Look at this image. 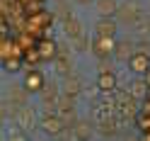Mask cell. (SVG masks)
<instances>
[{
  "label": "cell",
  "mask_w": 150,
  "mask_h": 141,
  "mask_svg": "<svg viewBox=\"0 0 150 141\" xmlns=\"http://www.w3.org/2000/svg\"><path fill=\"white\" fill-rule=\"evenodd\" d=\"M128 66H131V71L133 73H148V68H150V54H145V51H136L133 56H131V61H128Z\"/></svg>",
  "instance_id": "8992f818"
},
{
  "label": "cell",
  "mask_w": 150,
  "mask_h": 141,
  "mask_svg": "<svg viewBox=\"0 0 150 141\" xmlns=\"http://www.w3.org/2000/svg\"><path fill=\"white\" fill-rule=\"evenodd\" d=\"M5 97H10L15 105L22 107V105L29 102V90H27L24 85H22V88H15V85H12V88H7V95H5Z\"/></svg>",
  "instance_id": "7c38bea8"
},
{
  "label": "cell",
  "mask_w": 150,
  "mask_h": 141,
  "mask_svg": "<svg viewBox=\"0 0 150 141\" xmlns=\"http://www.w3.org/2000/svg\"><path fill=\"white\" fill-rule=\"evenodd\" d=\"M36 119H39L36 110L29 107V102H27V105L20 107V115H17V127H22V129H27V131H32V129L36 127Z\"/></svg>",
  "instance_id": "277c9868"
},
{
  "label": "cell",
  "mask_w": 150,
  "mask_h": 141,
  "mask_svg": "<svg viewBox=\"0 0 150 141\" xmlns=\"http://www.w3.org/2000/svg\"><path fill=\"white\" fill-rule=\"evenodd\" d=\"M41 102L46 107H58V97H61V88L56 83H44V88L39 90Z\"/></svg>",
  "instance_id": "5b68a950"
},
{
  "label": "cell",
  "mask_w": 150,
  "mask_h": 141,
  "mask_svg": "<svg viewBox=\"0 0 150 141\" xmlns=\"http://www.w3.org/2000/svg\"><path fill=\"white\" fill-rule=\"evenodd\" d=\"M148 88H150V85H148L145 78H136L133 83H128V92H131L133 97H138V100L148 95Z\"/></svg>",
  "instance_id": "2e32d148"
},
{
  "label": "cell",
  "mask_w": 150,
  "mask_h": 141,
  "mask_svg": "<svg viewBox=\"0 0 150 141\" xmlns=\"http://www.w3.org/2000/svg\"><path fill=\"white\" fill-rule=\"evenodd\" d=\"M73 49H75V51H87V37H85V34L75 37V39H73Z\"/></svg>",
  "instance_id": "603a6c76"
},
{
  "label": "cell",
  "mask_w": 150,
  "mask_h": 141,
  "mask_svg": "<svg viewBox=\"0 0 150 141\" xmlns=\"http://www.w3.org/2000/svg\"><path fill=\"white\" fill-rule=\"evenodd\" d=\"M116 22L111 20V17H99V22L95 24V29H97V34H102V37H116Z\"/></svg>",
  "instance_id": "30bf717a"
},
{
  "label": "cell",
  "mask_w": 150,
  "mask_h": 141,
  "mask_svg": "<svg viewBox=\"0 0 150 141\" xmlns=\"http://www.w3.org/2000/svg\"><path fill=\"white\" fill-rule=\"evenodd\" d=\"M145 100H150V88H148V95H145Z\"/></svg>",
  "instance_id": "f1b7e54d"
},
{
  "label": "cell",
  "mask_w": 150,
  "mask_h": 141,
  "mask_svg": "<svg viewBox=\"0 0 150 141\" xmlns=\"http://www.w3.org/2000/svg\"><path fill=\"white\" fill-rule=\"evenodd\" d=\"M145 80H148V85H150V68H148V73H145Z\"/></svg>",
  "instance_id": "83f0119b"
},
{
  "label": "cell",
  "mask_w": 150,
  "mask_h": 141,
  "mask_svg": "<svg viewBox=\"0 0 150 141\" xmlns=\"http://www.w3.org/2000/svg\"><path fill=\"white\" fill-rule=\"evenodd\" d=\"M75 136L78 139H90L92 136V122L78 119V124H75Z\"/></svg>",
  "instance_id": "ffe728a7"
},
{
  "label": "cell",
  "mask_w": 150,
  "mask_h": 141,
  "mask_svg": "<svg viewBox=\"0 0 150 141\" xmlns=\"http://www.w3.org/2000/svg\"><path fill=\"white\" fill-rule=\"evenodd\" d=\"M17 115H20V105H15L10 97H3V105H0V117L17 122Z\"/></svg>",
  "instance_id": "8fae6325"
},
{
  "label": "cell",
  "mask_w": 150,
  "mask_h": 141,
  "mask_svg": "<svg viewBox=\"0 0 150 141\" xmlns=\"http://www.w3.org/2000/svg\"><path fill=\"white\" fill-rule=\"evenodd\" d=\"M41 129H44V134L46 136H61L63 131H65V122L61 119V115L58 112H49L44 119H41Z\"/></svg>",
  "instance_id": "3957f363"
},
{
  "label": "cell",
  "mask_w": 150,
  "mask_h": 141,
  "mask_svg": "<svg viewBox=\"0 0 150 141\" xmlns=\"http://www.w3.org/2000/svg\"><path fill=\"white\" fill-rule=\"evenodd\" d=\"M140 20V3L138 0H126V3L119 5L116 10V22L121 24H133Z\"/></svg>",
  "instance_id": "6da1fadb"
},
{
  "label": "cell",
  "mask_w": 150,
  "mask_h": 141,
  "mask_svg": "<svg viewBox=\"0 0 150 141\" xmlns=\"http://www.w3.org/2000/svg\"><path fill=\"white\" fill-rule=\"evenodd\" d=\"M3 61H5V73H17V71H20V66H22L20 59H10V56L3 59Z\"/></svg>",
  "instance_id": "7402d4cb"
},
{
  "label": "cell",
  "mask_w": 150,
  "mask_h": 141,
  "mask_svg": "<svg viewBox=\"0 0 150 141\" xmlns=\"http://www.w3.org/2000/svg\"><path fill=\"white\" fill-rule=\"evenodd\" d=\"M143 112H145V115H150V100L145 102V107H143Z\"/></svg>",
  "instance_id": "d4e9b609"
},
{
  "label": "cell",
  "mask_w": 150,
  "mask_h": 141,
  "mask_svg": "<svg viewBox=\"0 0 150 141\" xmlns=\"http://www.w3.org/2000/svg\"><path fill=\"white\" fill-rule=\"evenodd\" d=\"M53 63H56V71H58L61 76H68L70 73V54H58L53 59Z\"/></svg>",
  "instance_id": "d6986e66"
},
{
  "label": "cell",
  "mask_w": 150,
  "mask_h": 141,
  "mask_svg": "<svg viewBox=\"0 0 150 141\" xmlns=\"http://www.w3.org/2000/svg\"><path fill=\"white\" fill-rule=\"evenodd\" d=\"M56 17H61V20H65V17H70V5H68V0H58V5H56V10H53Z\"/></svg>",
  "instance_id": "44dd1931"
},
{
  "label": "cell",
  "mask_w": 150,
  "mask_h": 141,
  "mask_svg": "<svg viewBox=\"0 0 150 141\" xmlns=\"http://www.w3.org/2000/svg\"><path fill=\"white\" fill-rule=\"evenodd\" d=\"M119 10V3L116 0H97V12L99 17H111V15H116Z\"/></svg>",
  "instance_id": "ac0fdd59"
},
{
  "label": "cell",
  "mask_w": 150,
  "mask_h": 141,
  "mask_svg": "<svg viewBox=\"0 0 150 141\" xmlns=\"http://www.w3.org/2000/svg\"><path fill=\"white\" fill-rule=\"evenodd\" d=\"M97 134H99V136H104V139H109V136H116V134H119V117L114 115V117L102 119L99 124H97Z\"/></svg>",
  "instance_id": "52a82bcc"
},
{
  "label": "cell",
  "mask_w": 150,
  "mask_h": 141,
  "mask_svg": "<svg viewBox=\"0 0 150 141\" xmlns=\"http://www.w3.org/2000/svg\"><path fill=\"white\" fill-rule=\"evenodd\" d=\"M80 90H82V80L78 76H73V73H68L63 80V92H68V95H75L78 97L80 95Z\"/></svg>",
  "instance_id": "4fadbf2b"
},
{
  "label": "cell",
  "mask_w": 150,
  "mask_h": 141,
  "mask_svg": "<svg viewBox=\"0 0 150 141\" xmlns=\"http://www.w3.org/2000/svg\"><path fill=\"white\" fill-rule=\"evenodd\" d=\"M90 49H92V54H95L97 59H111V54H114V49H116V42H114V37L95 34V39H92V44H90Z\"/></svg>",
  "instance_id": "7a4b0ae2"
},
{
  "label": "cell",
  "mask_w": 150,
  "mask_h": 141,
  "mask_svg": "<svg viewBox=\"0 0 150 141\" xmlns=\"http://www.w3.org/2000/svg\"><path fill=\"white\" fill-rule=\"evenodd\" d=\"M63 32H65V37L68 39H75V37H80L82 34V22L78 20V17H65L63 20Z\"/></svg>",
  "instance_id": "ba28073f"
},
{
  "label": "cell",
  "mask_w": 150,
  "mask_h": 141,
  "mask_svg": "<svg viewBox=\"0 0 150 141\" xmlns=\"http://www.w3.org/2000/svg\"><path fill=\"white\" fill-rule=\"evenodd\" d=\"M75 3H78V5H90L92 0H75Z\"/></svg>",
  "instance_id": "484cf974"
},
{
  "label": "cell",
  "mask_w": 150,
  "mask_h": 141,
  "mask_svg": "<svg viewBox=\"0 0 150 141\" xmlns=\"http://www.w3.org/2000/svg\"><path fill=\"white\" fill-rule=\"evenodd\" d=\"M39 51H41V56H44V61H53L56 56H58V44L51 42V39H44V42L39 44Z\"/></svg>",
  "instance_id": "e0dca14e"
},
{
  "label": "cell",
  "mask_w": 150,
  "mask_h": 141,
  "mask_svg": "<svg viewBox=\"0 0 150 141\" xmlns=\"http://www.w3.org/2000/svg\"><path fill=\"white\" fill-rule=\"evenodd\" d=\"M143 129H145V131L150 129V119H145V122H143Z\"/></svg>",
  "instance_id": "4316f807"
},
{
  "label": "cell",
  "mask_w": 150,
  "mask_h": 141,
  "mask_svg": "<svg viewBox=\"0 0 150 141\" xmlns=\"http://www.w3.org/2000/svg\"><path fill=\"white\" fill-rule=\"evenodd\" d=\"M99 71H111V61L109 59H99Z\"/></svg>",
  "instance_id": "cb8c5ba5"
},
{
  "label": "cell",
  "mask_w": 150,
  "mask_h": 141,
  "mask_svg": "<svg viewBox=\"0 0 150 141\" xmlns=\"http://www.w3.org/2000/svg\"><path fill=\"white\" fill-rule=\"evenodd\" d=\"M133 44L131 42H116V49H114V59L116 61H131V56H133Z\"/></svg>",
  "instance_id": "9a60e30c"
},
{
  "label": "cell",
  "mask_w": 150,
  "mask_h": 141,
  "mask_svg": "<svg viewBox=\"0 0 150 141\" xmlns=\"http://www.w3.org/2000/svg\"><path fill=\"white\" fill-rule=\"evenodd\" d=\"M97 88L99 90H116V76H114V71H99Z\"/></svg>",
  "instance_id": "5bb4252c"
},
{
  "label": "cell",
  "mask_w": 150,
  "mask_h": 141,
  "mask_svg": "<svg viewBox=\"0 0 150 141\" xmlns=\"http://www.w3.org/2000/svg\"><path fill=\"white\" fill-rule=\"evenodd\" d=\"M44 76H41V71H29L24 76V88L29 90V92H34V90H41L44 88Z\"/></svg>",
  "instance_id": "9c48e42d"
}]
</instances>
